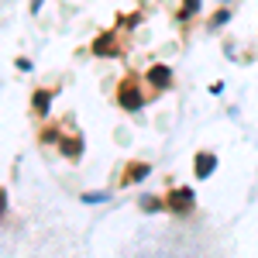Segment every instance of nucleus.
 <instances>
[{
  "label": "nucleus",
  "instance_id": "9",
  "mask_svg": "<svg viewBox=\"0 0 258 258\" xmlns=\"http://www.w3.org/2000/svg\"><path fill=\"white\" fill-rule=\"evenodd\" d=\"M165 203L162 200H155V197H141V210H162Z\"/></svg>",
  "mask_w": 258,
  "mask_h": 258
},
{
  "label": "nucleus",
  "instance_id": "1",
  "mask_svg": "<svg viewBox=\"0 0 258 258\" xmlns=\"http://www.w3.org/2000/svg\"><path fill=\"white\" fill-rule=\"evenodd\" d=\"M117 103L124 107V110H138L145 100H141L138 86H135L131 80H120V86H117Z\"/></svg>",
  "mask_w": 258,
  "mask_h": 258
},
{
  "label": "nucleus",
  "instance_id": "2",
  "mask_svg": "<svg viewBox=\"0 0 258 258\" xmlns=\"http://www.w3.org/2000/svg\"><path fill=\"white\" fill-rule=\"evenodd\" d=\"M165 207H169L172 214H186V210L193 207V189H182V186H179V189H172V193H169V200H165Z\"/></svg>",
  "mask_w": 258,
  "mask_h": 258
},
{
  "label": "nucleus",
  "instance_id": "13",
  "mask_svg": "<svg viewBox=\"0 0 258 258\" xmlns=\"http://www.w3.org/2000/svg\"><path fill=\"white\" fill-rule=\"evenodd\" d=\"M4 214H7V193L0 189V217H4Z\"/></svg>",
  "mask_w": 258,
  "mask_h": 258
},
{
  "label": "nucleus",
  "instance_id": "6",
  "mask_svg": "<svg viewBox=\"0 0 258 258\" xmlns=\"http://www.w3.org/2000/svg\"><path fill=\"white\" fill-rule=\"evenodd\" d=\"M80 152H83L80 138H66L62 141V155H66V159H80Z\"/></svg>",
  "mask_w": 258,
  "mask_h": 258
},
{
  "label": "nucleus",
  "instance_id": "4",
  "mask_svg": "<svg viewBox=\"0 0 258 258\" xmlns=\"http://www.w3.org/2000/svg\"><path fill=\"white\" fill-rule=\"evenodd\" d=\"M214 169H217V159H214L210 152H200L197 155V179H207Z\"/></svg>",
  "mask_w": 258,
  "mask_h": 258
},
{
  "label": "nucleus",
  "instance_id": "7",
  "mask_svg": "<svg viewBox=\"0 0 258 258\" xmlns=\"http://www.w3.org/2000/svg\"><path fill=\"white\" fill-rule=\"evenodd\" d=\"M31 103H35V114H45L48 103H52V93H48V90H38V93L31 97Z\"/></svg>",
  "mask_w": 258,
  "mask_h": 258
},
{
  "label": "nucleus",
  "instance_id": "3",
  "mask_svg": "<svg viewBox=\"0 0 258 258\" xmlns=\"http://www.w3.org/2000/svg\"><path fill=\"white\" fill-rule=\"evenodd\" d=\"M148 83H152V86H159V90H165V86L172 83L169 66H152V69H148Z\"/></svg>",
  "mask_w": 258,
  "mask_h": 258
},
{
  "label": "nucleus",
  "instance_id": "11",
  "mask_svg": "<svg viewBox=\"0 0 258 258\" xmlns=\"http://www.w3.org/2000/svg\"><path fill=\"white\" fill-rule=\"evenodd\" d=\"M86 203H100V200H107V193H83Z\"/></svg>",
  "mask_w": 258,
  "mask_h": 258
},
{
  "label": "nucleus",
  "instance_id": "10",
  "mask_svg": "<svg viewBox=\"0 0 258 258\" xmlns=\"http://www.w3.org/2000/svg\"><path fill=\"white\" fill-rule=\"evenodd\" d=\"M227 21H231V11H217V14H214V24H227Z\"/></svg>",
  "mask_w": 258,
  "mask_h": 258
},
{
  "label": "nucleus",
  "instance_id": "5",
  "mask_svg": "<svg viewBox=\"0 0 258 258\" xmlns=\"http://www.w3.org/2000/svg\"><path fill=\"white\" fill-rule=\"evenodd\" d=\"M93 52H97V55H117V41H114V35H100V38L93 41Z\"/></svg>",
  "mask_w": 258,
  "mask_h": 258
},
{
  "label": "nucleus",
  "instance_id": "8",
  "mask_svg": "<svg viewBox=\"0 0 258 258\" xmlns=\"http://www.w3.org/2000/svg\"><path fill=\"white\" fill-rule=\"evenodd\" d=\"M145 176H148V165H135V169H127V172H124L127 182H138V179H145Z\"/></svg>",
  "mask_w": 258,
  "mask_h": 258
},
{
  "label": "nucleus",
  "instance_id": "12",
  "mask_svg": "<svg viewBox=\"0 0 258 258\" xmlns=\"http://www.w3.org/2000/svg\"><path fill=\"white\" fill-rule=\"evenodd\" d=\"M41 141H45V145H48V141H59V135H55V131H52V127H48V131H45V135H41Z\"/></svg>",
  "mask_w": 258,
  "mask_h": 258
}]
</instances>
